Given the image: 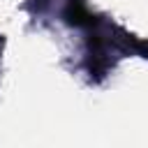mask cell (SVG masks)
<instances>
[{
	"label": "cell",
	"instance_id": "cell-1",
	"mask_svg": "<svg viewBox=\"0 0 148 148\" xmlns=\"http://www.w3.org/2000/svg\"><path fill=\"white\" fill-rule=\"evenodd\" d=\"M65 16H67V21L74 23V25H90V23H95V18L90 16V12L83 7L81 0H69Z\"/></svg>",
	"mask_w": 148,
	"mask_h": 148
}]
</instances>
